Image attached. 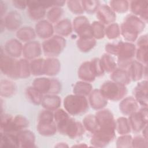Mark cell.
<instances>
[{
  "label": "cell",
  "mask_w": 148,
  "mask_h": 148,
  "mask_svg": "<svg viewBox=\"0 0 148 148\" xmlns=\"http://www.w3.org/2000/svg\"><path fill=\"white\" fill-rule=\"evenodd\" d=\"M145 27L144 23L139 18L134 15H129L121 24L120 29L124 39L133 42L136 39L138 33L144 29Z\"/></svg>",
  "instance_id": "obj_1"
},
{
  "label": "cell",
  "mask_w": 148,
  "mask_h": 148,
  "mask_svg": "<svg viewBox=\"0 0 148 148\" xmlns=\"http://www.w3.org/2000/svg\"><path fill=\"white\" fill-rule=\"evenodd\" d=\"M66 111L71 115L77 116L84 113L88 109V101L84 96L69 95L64 100Z\"/></svg>",
  "instance_id": "obj_2"
},
{
  "label": "cell",
  "mask_w": 148,
  "mask_h": 148,
  "mask_svg": "<svg viewBox=\"0 0 148 148\" xmlns=\"http://www.w3.org/2000/svg\"><path fill=\"white\" fill-rule=\"evenodd\" d=\"M100 91L107 99L119 101L126 95L127 89L124 85L113 81H107L101 86Z\"/></svg>",
  "instance_id": "obj_3"
},
{
  "label": "cell",
  "mask_w": 148,
  "mask_h": 148,
  "mask_svg": "<svg viewBox=\"0 0 148 148\" xmlns=\"http://www.w3.org/2000/svg\"><path fill=\"white\" fill-rule=\"evenodd\" d=\"M118 46V64L122 68L130 65L135 53V46L128 42H120Z\"/></svg>",
  "instance_id": "obj_4"
},
{
  "label": "cell",
  "mask_w": 148,
  "mask_h": 148,
  "mask_svg": "<svg viewBox=\"0 0 148 148\" xmlns=\"http://www.w3.org/2000/svg\"><path fill=\"white\" fill-rule=\"evenodd\" d=\"M32 87L42 94H55L61 91L60 83L54 79L36 78L33 82Z\"/></svg>",
  "instance_id": "obj_5"
},
{
  "label": "cell",
  "mask_w": 148,
  "mask_h": 148,
  "mask_svg": "<svg viewBox=\"0 0 148 148\" xmlns=\"http://www.w3.org/2000/svg\"><path fill=\"white\" fill-rule=\"evenodd\" d=\"M65 46V40L61 36L56 35L45 40L42 48L45 55L50 57L58 56Z\"/></svg>",
  "instance_id": "obj_6"
},
{
  "label": "cell",
  "mask_w": 148,
  "mask_h": 148,
  "mask_svg": "<svg viewBox=\"0 0 148 148\" xmlns=\"http://www.w3.org/2000/svg\"><path fill=\"white\" fill-rule=\"evenodd\" d=\"M17 62L16 60L3 54L1 50V69L4 75L9 77L17 79Z\"/></svg>",
  "instance_id": "obj_7"
},
{
  "label": "cell",
  "mask_w": 148,
  "mask_h": 148,
  "mask_svg": "<svg viewBox=\"0 0 148 148\" xmlns=\"http://www.w3.org/2000/svg\"><path fill=\"white\" fill-rule=\"evenodd\" d=\"M97 17L100 21V23L105 24H112L116 18L114 12L110 7L105 5L101 6L98 9Z\"/></svg>",
  "instance_id": "obj_8"
},
{
  "label": "cell",
  "mask_w": 148,
  "mask_h": 148,
  "mask_svg": "<svg viewBox=\"0 0 148 148\" xmlns=\"http://www.w3.org/2000/svg\"><path fill=\"white\" fill-rule=\"evenodd\" d=\"M147 82L146 80L139 83L134 90V94L136 98V101L140 105L147 107Z\"/></svg>",
  "instance_id": "obj_9"
},
{
  "label": "cell",
  "mask_w": 148,
  "mask_h": 148,
  "mask_svg": "<svg viewBox=\"0 0 148 148\" xmlns=\"http://www.w3.org/2000/svg\"><path fill=\"white\" fill-rule=\"evenodd\" d=\"M27 5L28 6V13L34 20H38L45 14V9L39 3V1H27Z\"/></svg>",
  "instance_id": "obj_10"
},
{
  "label": "cell",
  "mask_w": 148,
  "mask_h": 148,
  "mask_svg": "<svg viewBox=\"0 0 148 148\" xmlns=\"http://www.w3.org/2000/svg\"><path fill=\"white\" fill-rule=\"evenodd\" d=\"M16 136L19 147H31L34 146L35 137L33 132L27 130L22 131L19 132Z\"/></svg>",
  "instance_id": "obj_11"
},
{
  "label": "cell",
  "mask_w": 148,
  "mask_h": 148,
  "mask_svg": "<svg viewBox=\"0 0 148 148\" xmlns=\"http://www.w3.org/2000/svg\"><path fill=\"white\" fill-rule=\"evenodd\" d=\"M40 44L36 41H30L27 43L23 49V54L27 59L34 58L40 54Z\"/></svg>",
  "instance_id": "obj_12"
},
{
  "label": "cell",
  "mask_w": 148,
  "mask_h": 148,
  "mask_svg": "<svg viewBox=\"0 0 148 148\" xmlns=\"http://www.w3.org/2000/svg\"><path fill=\"white\" fill-rule=\"evenodd\" d=\"M78 75L80 79L84 81L92 82L94 80L95 75L91 61L84 62L81 65L78 71Z\"/></svg>",
  "instance_id": "obj_13"
},
{
  "label": "cell",
  "mask_w": 148,
  "mask_h": 148,
  "mask_svg": "<svg viewBox=\"0 0 148 148\" xmlns=\"http://www.w3.org/2000/svg\"><path fill=\"white\" fill-rule=\"evenodd\" d=\"M89 101L90 105L95 109H99L105 107L108 101L101 94L99 90H94L91 92Z\"/></svg>",
  "instance_id": "obj_14"
},
{
  "label": "cell",
  "mask_w": 148,
  "mask_h": 148,
  "mask_svg": "<svg viewBox=\"0 0 148 148\" xmlns=\"http://www.w3.org/2000/svg\"><path fill=\"white\" fill-rule=\"evenodd\" d=\"M120 110L125 115H130L136 112L138 105L135 99L131 97L125 98L120 103Z\"/></svg>",
  "instance_id": "obj_15"
},
{
  "label": "cell",
  "mask_w": 148,
  "mask_h": 148,
  "mask_svg": "<svg viewBox=\"0 0 148 148\" xmlns=\"http://www.w3.org/2000/svg\"><path fill=\"white\" fill-rule=\"evenodd\" d=\"M3 21L4 25L8 29L10 30H15L18 28L21 24V16L16 11H12L6 16Z\"/></svg>",
  "instance_id": "obj_16"
},
{
  "label": "cell",
  "mask_w": 148,
  "mask_h": 148,
  "mask_svg": "<svg viewBox=\"0 0 148 148\" xmlns=\"http://www.w3.org/2000/svg\"><path fill=\"white\" fill-rule=\"evenodd\" d=\"M130 8L132 12L136 15H139L146 20H147V1H131Z\"/></svg>",
  "instance_id": "obj_17"
},
{
  "label": "cell",
  "mask_w": 148,
  "mask_h": 148,
  "mask_svg": "<svg viewBox=\"0 0 148 148\" xmlns=\"http://www.w3.org/2000/svg\"><path fill=\"white\" fill-rule=\"evenodd\" d=\"M53 27L51 23L42 20L36 25V32L40 38H49L53 34Z\"/></svg>",
  "instance_id": "obj_18"
},
{
  "label": "cell",
  "mask_w": 148,
  "mask_h": 148,
  "mask_svg": "<svg viewBox=\"0 0 148 148\" xmlns=\"http://www.w3.org/2000/svg\"><path fill=\"white\" fill-rule=\"evenodd\" d=\"M23 49L21 43L16 39H10L7 41L5 45V50L8 56L14 57L20 56Z\"/></svg>",
  "instance_id": "obj_19"
},
{
  "label": "cell",
  "mask_w": 148,
  "mask_h": 148,
  "mask_svg": "<svg viewBox=\"0 0 148 148\" xmlns=\"http://www.w3.org/2000/svg\"><path fill=\"white\" fill-rule=\"evenodd\" d=\"M41 104L46 110H56L61 105V99L56 95H46L43 97Z\"/></svg>",
  "instance_id": "obj_20"
},
{
  "label": "cell",
  "mask_w": 148,
  "mask_h": 148,
  "mask_svg": "<svg viewBox=\"0 0 148 148\" xmlns=\"http://www.w3.org/2000/svg\"><path fill=\"white\" fill-rule=\"evenodd\" d=\"M129 120L130 126L136 132H138L143 128L145 125L147 123V121L143 117L139 112H135L130 114Z\"/></svg>",
  "instance_id": "obj_21"
},
{
  "label": "cell",
  "mask_w": 148,
  "mask_h": 148,
  "mask_svg": "<svg viewBox=\"0 0 148 148\" xmlns=\"http://www.w3.org/2000/svg\"><path fill=\"white\" fill-rule=\"evenodd\" d=\"M0 146L3 147H19L16 135L12 133L1 132Z\"/></svg>",
  "instance_id": "obj_22"
},
{
  "label": "cell",
  "mask_w": 148,
  "mask_h": 148,
  "mask_svg": "<svg viewBox=\"0 0 148 148\" xmlns=\"http://www.w3.org/2000/svg\"><path fill=\"white\" fill-rule=\"evenodd\" d=\"M60 68V64L56 58H49L45 60V74L53 76L58 73Z\"/></svg>",
  "instance_id": "obj_23"
},
{
  "label": "cell",
  "mask_w": 148,
  "mask_h": 148,
  "mask_svg": "<svg viewBox=\"0 0 148 148\" xmlns=\"http://www.w3.org/2000/svg\"><path fill=\"white\" fill-rule=\"evenodd\" d=\"M124 69H120L114 71L110 77L113 82L125 86L130 83L131 79L128 72Z\"/></svg>",
  "instance_id": "obj_24"
},
{
  "label": "cell",
  "mask_w": 148,
  "mask_h": 148,
  "mask_svg": "<svg viewBox=\"0 0 148 148\" xmlns=\"http://www.w3.org/2000/svg\"><path fill=\"white\" fill-rule=\"evenodd\" d=\"M143 66L137 61H132L130 65L128 72L130 79L134 81H136L141 79L143 74Z\"/></svg>",
  "instance_id": "obj_25"
},
{
  "label": "cell",
  "mask_w": 148,
  "mask_h": 148,
  "mask_svg": "<svg viewBox=\"0 0 148 148\" xmlns=\"http://www.w3.org/2000/svg\"><path fill=\"white\" fill-rule=\"evenodd\" d=\"M55 31L57 34L61 36H67L72 32V25L68 19L59 21L55 25Z\"/></svg>",
  "instance_id": "obj_26"
},
{
  "label": "cell",
  "mask_w": 148,
  "mask_h": 148,
  "mask_svg": "<svg viewBox=\"0 0 148 148\" xmlns=\"http://www.w3.org/2000/svg\"><path fill=\"white\" fill-rule=\"evenodd\" d=\"M57 126L53 121L51 123H38V130L40 135L50 136L56 132Z\"/></svg>",
  "instance_id": "obj_27"
},
{
  "label": "cell",
  "mask_w": 148,
  "mask_h": 148,
  "mask_svg": "<svg viewBox=\"0 0 148 148\" xmlns=\"http://www.w3.org/2000/svg\"><path fill=\"white\" fill-rule=\"evenodd\" d=\"M16 86L12 82L8 80L1 81V95L2 97H11L15 92Z\"/></svg>",
  "instance_id": "obj_28"
},
{
  "label": "cell",
  "mask_w": 148,
  "mask_h": 148,
  "mask_svg": "<svg viewBox=\"0 0 148 148\" xmlns=\"http://www.w3.org/2000/svg\"><path fill=\"white\" fill-rule=\"evenodd\" d=\"M92 90V85L88 83L84 82H77L74 87H73V92L75 94L86 96L90 94Z\"/></svg>",
  "instance_id": "obj_29"
},
{
  "label": "cell",
  "mask_w": 148,
  "mask_h": 148,
  "mask_svg": "<svg viewBox=\"0 0 148 148\" xmlns=\"http://www.w3.org/2000/svg\"><path fill=\"white\" fill-rule=\"evenodd\" d=\"M30 64L25 59H21L17 62V77L25 78L30 75Z\"/></svg>",
  "instance_id": "obj_30"
},
{
  "label": "cell",
  "mask_w": 148,
  "mask_h": 148,
  "mask_svg": "<svg viewBox=\"0 0 148 148\" xmlns=\"http://www.w3.org/2000/svg\"><path fill=\"white\" fill-rule=\"evenodd\" d=\"M96 44V41L94 38L80 37L77 40V45L82 51H88Z\"/></svg>",
  "instance_id": "obj_31"
},
{
  "label": "cell",
  "mask_w": 148,
  "mask_h": 148,
  "mask_svg": "<svg viewBox=\"0 0 148 148\" xmlns=\"http://www.w3.org/2000/svg\"><path fill=\"white\" fill-rule=\"evenodd\" d=\"M43 94L40 92L34 87H28L26 90V95L29 101L35 105H39L42 103L43 99Z\"/></svg>",
  "instance_id": "obj_32"
},
{
  "label": "cell",
  "mask_w": 148,
  "mask_h": 148,
  "mask_svg": "<svg viewBox=\"0 0 148 148\" xmlns=\"http://www.w3.org/2000/svg\"><path fill=\"white\" fill-rule=\"evenodd\" d=\"M45 60L42 58L34 60L30 64V71L34 75L45 74Z\"/></svg>",
  "instance_id": "obj_33"
},
{
  "label": "cell",
  "mask_w": 148,
  "mask_h": 148,
  "mask_svg": "<svg viewBox=\"0 0 148 148\" xmlns=\"http://www.w3.org/2000/svg\"><path fill=\"white\" fill-rule=\"evenodd\" d=\"M100 61L103 69L108 72L114 71L116 67V64L114 59L108 54H103Z\"/></svg>",
  "instance_id": "obj_34"
},
{
  "label": "cell",
  "mask_w": 148,
  "mask_h": 148,
  "mask_svg": "<svg viewBox=\"0 0 148 148\" xmlns=\"http://www.w3.org/2000/svg\"><path fill=\"white\" fill-rule=\"evenodd\" d=\"M121 135H125L130 132V124L127 119L121 117L119 118L116 122V128Z\"/></svg>",
  "instance_id": "obj_35"
},
{
  "label": "cell",
  "mask_w": 148,
  "mask_h": 148,
  "mask_svg": "<svg viewBox=\"0 0 148 148\" xmlns=\"http://www.w3.org/2000/svg\"><path fill=\"white\" fill-rule=\"evenodd\" d=\"M83 127L89 132L94 133L98 128L95 116L92 114L87 115L83 121Z\"/></svg>",
  "instance_id": "obj_36"
},
{
  "label": "cell",
  "mask_w": 148,
  "mask_h": 148,
  "mask_svg": "<svg viewBox=\"0 0 148 148\" xmlns=\"http://www.w3.org/2000/svg\"><path fill=\"white\" fill-rule=\"evenodd\" d=\"M16 35L17 38L24 41L30 40L35 36V32L31 27H23L17 31Z\"/></svg>",
  "instance_id": "obj_37"
},
{
  "label": "cell",
  "mask_w": 148,
  "mask_h": 148,
  "mask_svg": "<svg viewBox=\"0 0 148 148\" xmlns=\"http://www.w3.org/2000/svg\"><path fill=\"white\" fill-rule=\"evenodd\" d=\"M110 8L119 13H124L128 10L129 8L128 2L126 1H113L110 2Z\"/></svg>",
  "instance_id": "obj_38"
},
{
  "label": "cell",
  "mask_w": 148,
  "mask_h": 148,
  "mask_svg": "<svg viewBox=\"0 0 148 148\" xmlns=\"http://www.w3.org/2000/svg\"><path fill=\"white\" fill-rule=\"evenodd\" d=\"M91 26L93 37L96 39H101L105 35V28L103 25L99 21H94Z\"/></svg>",
  "instance_id": "obj_39"
},
{
  "label": "cell",
  "mask_w": 148,
  "mask_h": 148,
  "mask_svg": "<svg viewBox=\"0 0 148 148\" xmlns=\"http://www.w3.org/2000/svg\"><path fill=\"white\" fill-rule=\"evenodd\" d=\"M120 32V30L118 24L112 23L108 25V27L105 29V34L109 39H113L117 38L119 36Z\"/></svg>",
  "instance_id": "obj_40"
},
{
  "label": "cell",
  "mask_w": 148,
  "mask_h": 148,
  "mask_svg": "<svg viewBox=\"0 0 148 148\" xmlns=\"http://www.w3.org/2000/svg\"><path fill=\"white\" fill-rule=\"evenodd\" d=\"M63 13V10L60 7H54L50 9L47 14V18L52 23H55L61 18Z\"/></svg>",
  "instance_id": "obj_41"
},
{
  "label": "cell",
  "mask_w": 148,
  "mask_h": 148,
  "mask_svg": "<svg viewBox=\"0 0 148 148\" xmlns=\"http://www.w3.org/2000/svg\"><path fill=\"white\" fill-rule=\"evenodd\" d=\"M82 5L84 10L89 13H92L98 10L99 6V2L97 1H83Z\"/></svg>",
  "instance_id": "obj_42"
},
{
  "label": "cell",
  "mask_w": 148,
  "mask_h": 148,
  "mask_svg": "<svg viewBox=\"0 0 148 148\" xmlns=\"http://www.w3.org/2000/svg\"><path fill=\"white\" fill-rule=\"evenodd\" d=\"M68 7L73 13L81 14L84 12L82 2L80 1H69L67 2Z\"/></svg>",
  "instance_id": "obj_43"
},
{
  "label": "cell",
  "mask_w": 148,
  "mask_h": 148,
  "mask_svg": "<svg viewBox=\"0 0 148 148\" xmlns=\"http://www.w3.org/2000/svg\"><path fill=\"white\" fill-rule=\"evenodd\" d=\"M136 58L138 61L146 64L147 62V45L139 46L136 52Z\"/></svg>",
  "instance_id": "obj_44"
},
{
  "label": "cell",
  "mask_w": 148,
  "mask_h": 148,
  "mask_svg": "<svg viewBox=\"0 0 148 148\" xmlns=\"http://www.w3.org/2000/svg\"><path fill=\"white\" fill-rule=\"evenodd\" d=\"M132 138L130 135H123L119 137L117 140V147H129V143H131Z\"/></svg>",
  "instance_id": "obj_45"
},
{
  "label": "cell",
  "mask_w": 148,
  "mask_h": 148,
  "mask_svg": "<svg viewBox=\"0 0 148 148\" xmlns=\"http://www.w3.org/2000/svg\"><path fill=\"white\" fill-rule=\"evenodd\" d=\"M105 50L109 54L117 55L118 51V46L117 45L108 44L107 45H106Z\"/></svg>",
  "instance_id": "obj_46"
},
{
  "label": "cell",
  "mask_w": 148,
  "mask_h": 148,
  "mask_svg": "<svg viewBox=\"0 0 148 148\" xmlns=\"http://www.w3.org/2000/svg\"><path fill=\"white\" fill-rule=\"evenodd\" d=\"M12 3L13 5L20 9H25L27 5V1H13Z\"/></svg>",
  "instance_id": "obj_47"
},
{
  "label": "cell",
  "mask_w": 148,
  "mask_h": 148,
  "mask_svg": "<svg viewBox=\"0 0 148 148\" xmlns=\"http://www.w3.org/2000/svg\"><path fill=\"white\" fill-rule=\"evenodd\" d=\"M0 9H1V18L2 17V16L3 15V13H5V11H6V5L5 3H4L2 1H1L0 2Z\"/></svg>",
  "instance_id": "obj_48"
}]
</instances>
